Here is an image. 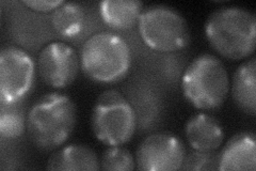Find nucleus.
Here are the masks:
<instances>
[{
  "label": "nucleus",
  "instance_id": "17",
  "mask_svg": "<svg viewBox=\"0 0 256 171\" xmlns=\"http://www.w3.org/2000/svg\"><path fill=\"white\" fill-rule=\"evenodd\" d=\"M100 169L106 171H132L136 161L130 151L121 145H111L104 152L100 158Z\"/></svg>",
  "mask_w": 256,
  "mask_h": 171
},
{
  "label": "nucleus",
  "instance_id": "16",
  "mask_svg": "<svg viewBox=\"0 0 256 171\" xmlns=\"http://www.w3.org/2000/svg\"><path fill=\"white\" fill-rule=\"evenodd\" d=\"M27 119L20 103H2L0 107V135L2 139L12 140L20 137L26 128Z\"/></svg>",
  "mask_w": 256,
  "mask_h": 171
},
{
  "label": "nucleus",
  "instance_id": "4",
  "mask_svg": "<svg viewBox=\"0 0 256 171\" xmlns=\"http://www.w3.org/2000/svg\"><path fill=\"white\" fill-rule=\"evenodd\" d=\"M182 91L188 103L196 109L219 108L230 91V78L226 66L214 55H198L184 72Z\"/></svg>",
  "mask_w": 256,
  "mask_h": 171
},
{
  "label": "nucleus",
  "instance_id": "12",
  "mask_svg": "<svg viewBox=\"0 0 256 171\" xmlns=\"http://www.w3.org/2000/svg\"><path fill=\"white\" fill-rule=\"evenodd\" d=\"M47 170H90L100 169V159L91 148L84 144L72 143L52 153L47 160Z\"/></svg>",
  "mask_w": 256,
  "mask_h": 171
},
{
  "label": "nucleus",
  "instance_id": "2",
  "mask_svg": "<svg viewBox=\"0 0 256 171\" xmlns=\"http://www.w3.org/2000/svg\"><path fill=\"white\" fill-rule=\"evenodd\" d=\"M204 29L208 43L224 58L242 60L255 51L256 18L244 8L223 7L214 11Z\"/></svg>",
  "mask_w": 256,
  "mask_h": 171
},
{
  "label": "nucleus",
  "instance_id": "13",
  "mask_svg": "<svg viewBox=\"0 0 256 171\" xmlns=\"http://www.w3.org/2000/svg\"><path fill=\"white\" fill-rule=\"evenodd\" d=\"M256 59L242 62L234 73L232 80V97L237 108L246 115L256 112Z\"/></svg>",
  "mask_w": 256,
  "mask_h": 171
},
{
  "label": "nucleus",
  "instance_id": "3",
  "mask_svg": "<svg viewBox=\"0 0 256 171\" xmlns=\"http://www.w3.org/2000/svg\"><path fill=\"white\" fill-rule=\"evenodd\" d=\"M132 62L130 47L118 35L102 31L88 39L80 53V68L91 80L112 84L130 73Z\"/></svg>",
  "mask_w": 256,
  "mask_h": 171
},
{
  "label": "nucleus",
  "instance_id": "6",
  "mask_svg": "<svg viewBox=\"0 0 256 171\" xmlns=\"http://www.w3.org/2000/svg\"><path fill=\"white\" fill-rule=\"evenodd\" d=\"M138 28L143 42L159 53L182 50L189 42L190 32L185 18L166 5H153L143 9Z\"/></svg>",
  "mask_w": 256,
  "mask_h": 171
},
{
  "label": "nucleus",
  "instance_id": "11",
  "mask_svg": "<svg viewBox=\"0 0 256 171\" xmlns=\"http://www.w3.org/2000/svg\"><path fill=\"white\" fill-rule=\"evenodd\" d=\"M185 135L194 150L212 152L224 140V129L219 120L205 112L191 116L185 125Z\"/></svg>",
  "mask_w": 256,
  "mask_h": 171
},
{
  "label": "nucleus",
  "instance_id": "9",
  "mask_svg": "<svg viewBox=\"0 0 256 171\" xmlns=\"http://www.w3.org/2000/svg\"><path fill=\"white\" fill-rule=\"evenodd\" d=\"M80 60L68 44L52 42L40 52L38 69L44 83L54 89H63L74 83L79 72Z\"/></svg>",
  "mask_w": 256,
  "mask_h": 171
},
{
  "label": "nucleus",
  "instance_id": "10",
  "mask_svg": "<svg viewBox=\"0 0 256 171\" xmlns=\"http://www.w3.org/2000/svg\"><path fill=\"white\" fill-rule=\"evenodd\" d=\"M256 169V136L253 132H240L230 137L219 153L218 170Z\"/></svg>",
  "mask_w": 256,
  "mask_h": 171
},
{
  "label": "nucleus",
  "instance_id": "19",
  "mask_svg": "<svg viewBox=\"0 0 256 171\" xmlns=\"http://www.w3.org/2000/svg\"><path fill=\"white\" fill-rule=\"evenodd\" d=\"M63 0H24L22 4L29 9L38 12H50L62 6Z\"/></svg>",
  "mask_w": 256,
  "mask_h": 171
},
{
  "label": "nucleus",
  "instance_id": "7",
  "mask_svg": "<svg viewBox=\"0 0 256 171\" xmlns=\"http://www.w3.org/2000/svg\"><path fill=\"white\" fill-rule=\"evenodd\" d=\"M36 77L32 57L16 46L4 47L0 52V102L20 103L30 92Z\"/></svg>",
  "mask_w": 256,
  "mask_h": 171
},
{
  "label": "nucleus",
  "instance_id": "8",
  "mask_svg": "<svg viewBox=\"0 0 256 171\" xmlns=\"http://www.w3.org/2000/svg\"><path fill=\"white\" fill-rule=\"evenodd\" d=\"M185 155V145L180 137L171 133H155L138 146L137 168L141 171L180 170Z\"/></svg>",
  "mask_w": 256,
  "mask_h": 171
},
{
  "label": "nucleus",
  "instance_id": "14",
  "mask_svg": "<svg viewBox=\"0 0 256 171\" xmlns=\"http://www.w3.org/2000/svg\"><path fill=\"white\" fill-rule=\"evenodd\" d=\"M143 3L138 0H104L100 3V14L108 27L128 30L138 23Z\"/></svg>",
  "mask_w": 256,
  "mask_h": 171
},
{
  "label": "nucleus",
  "instance_id": "15",
  "mask_svg": "<svg viewBox=\"0 0 256 171\" xmlns=\"http://www.w3.org/2000/svg\"><path fill=\"white\" fill-rule=\"evenodd\" d=\"M52 27L58 35L73 39L82 34L86 26V13L77 3H64L52 14Z\"/></svg>",
  "mask_w": 256,
  "mask_h": 171
},
{
  "label": "nucleus",
  "instance_id": "5",
  "mask_svg": "<svg viewBox=\"0 0 256 171\" xmlns=\"http://www.w3.org/2000/svg\"><path fill=\"white\" fill-rule=\"evenodd\" d=\"M137 116L132 104L116 89L102 92L91 115V128L96 139L106 145H122L132 140Z\"/></svg>",
  "mask_w": 256,
  "mask_h": 171
},
{
  "label": "nucleus",
  "instance_id": "18",
  "mask_svg": "<svg viewBox=\"0 0 256 171\" xmlns=\"http://www.w3.org/2000/svg\"><path fill=\"white\" fill-rule=\"evenodd\" d=\"M219 154L212 152H203L192 149L186 153L182 170H218Z\"/></svg>",
  "mask_w": 256,
  "mask_h": 171
},
{
  "label": "nucleus",
  "instance_id": "1",
  "mask_svg": "<svg viewBox=\"0 0 256 171\" xmlns=\"http://www.w3.org/2000/svg\"><path fill=\"white\" fill-rule=\"evenodd\" d=\"M76 125V106L68 95L47 93L28 111L27 134L36 148L43 151L59 149L66 143Z\"/></svg>",
  "mask_w": 256,
  "mask_h": 171
}]
</instances>
